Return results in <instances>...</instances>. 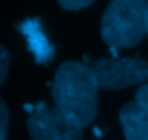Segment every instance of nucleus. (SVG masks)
Returning a JSON list of instances; mask_svg holds the SVG:
<instances>
[{
  "instance_id": "nucleus-8",
  "label": "nucleus",
  "mask_w": 148,
  "mask_h": 140,
  "mask_svg": "<svg viewBox=\"0 0 148 140\" xmlns=\"http://www.w3.org/2000/svg\"><path fill=\"white\" fill-rule=\"evenodd\" d=\"M8 124H9V110L5 101L0 98V140H6Z\"/></svg>"
},
{
  "instance_id": "nucleus-12",
  "label": "nucleus",
  "mask_w": 148,
  "mask_h": 140,
  "mask_svg": "<svg viewBox=\"0 0 148 140\" xmlns=\"http://www.w3.org/2000/svg\"><path fill=\"white\" fill-rule=\"evenodd\" d=\"M95 134H96V136H102V133H100V130H99L97 127H95Z\"/></svg>"
},
{
  "instance_id": "nucleus-5",
  "label": "nucleus",
  "mask_w": 148,
  "mask_h": 140,
  "mask_svg": "<svg viewBox=\"0 0 148 140\" xmlns=\"http://www.w3.org/2000/svg\"><path fill=\"white\" fill-rule=\"evenodd\" d=\"M18 28H19V32L25 35L29 51L34 53L35 61L38 64H48L54 58L55 49H54V45H51V42L45 36L41 28V20L38 18L26 19Z\"/></svg>"
},
{
  "instance_id": "nucleus-3",
  "label": "nucleus",
  "mask_w": 148,
  "mask_h": 140,
  "mask_svg": "<svg viewBox=\"0 0 148 140\" xmlns=\"http://www.w3.org/2000/svg\"><path fill=\"white\" fill-rule=\"evenodd\" d=\"M26 126L32 140H82L83 137V126L77 120L45 103L35 106Z\"/></svg>"
},
{
  "instance_id": "nucleus-1",
  "label": "nucleus",
  "mask_w": 148,
  "mask_h": 140,
  "mask_svg": "<svg viewBox=\"0 0 148 140\" xmlns=\"http://www.w3.org/2000/svg\"><path fill=\"white\" fill-rule=\"evenodd\" d=\"M97 90L92 68L83 62L68 61L61 64L55 72L52 98L55 107L86 127L97 114Z\"/></svg>"
},
{
  "instance_id": "nucleus-10",
  "label": "nucleus",
  "mask_w": 148,
  "mask_h": 140,
  "mask_svg": "<svg viewBox=\"0 0 148 140\" xmlns=\"http://www.w3.org/2000/svg\"><path fill=\"white\" fill-rule=\"evenodd\" d=\"M135 103H138L142 108L148 111V84H144L142 87L138 88L135 94Z\"/></svg>"
},
{
  "instance_id": "nucleus-6",
  "label": "nucleus",
  "mask_w": 148,
  "mask_h": 140,
  "mask_svg": "<svg viewBox=\"0 0 148 140\" xmlns=\"http://www.w3.org/2000/svg\"><path fill=\"white\" fill-rule=\"evenodd\" d=\"M126 140H148V111L138 103H128L119 113Z\"/></svg>"
},
{
  "instance_id": "nucleus-11",
  "label": "nucleus",
  "mask_w": 148,
  "mask_h": 140,
  "mask_svg": "<svg viewBox=\"0 0 148 140\" xmlns=\"http://www.w3.org/2000/svg\"><path fill=\"white\" fill-rule=\"evenodd\" d=\"M145 30L148 33V7H147V15H145Z\"/></svg>"
},
{
  "instance_id": "nucleus-4",
  "label": "nucleus",
  "mask_w": 148,
  "mask_h": 140,
  "mask_svg": "<svg viewBox=\"0 0 148 140\" xmlns=\"http://www.w3.org/2000/svg\"><path fill=\"white\" fill-rule=\"evenodd\" d=\"M99 88L121 90L148 80V64L138 58H103L92 65Z\"/></svg>"
},
{
  "instance_id": "nucleus-2",
  "label": "nucleus",
  "mask_w": 148,
  "mask_h": 140,
  "mask_svg": "<svg viewBox=\"0 0 148 140\" xmlns=\"http://www.w3.org/2000/svg\"><path fill=\"white\" fill-rule=\"evenodd\" d=\"M147 0H112L102 18V38L110 48L138 45L145 30Z\"/></svg>"
},
{
  "instance_id": "nucleus-9",
  "label": "nucleus",
  "mask_w": 148,
  "mask_h": 140,
  "mask_svg": "<svg viewBox=\"0 0 148 140\" xmlns=\"http://www.w3.org/2000/svg\"><path fill=\"white\" fill-rule=\"evenodd\" d=\"M61 7L67 9V10H79V9H84L89 5H92L95 0H57Z\"/></svg>"
},
{
  "instance_id": "nucleus-7",
  "label": "nucleus",
  "mask_w": 148,
  "mask_h": 140,
  "mask_svg": "<svg viewBox=\"0 0 148 140\" xmlns=\"http://www.w3.org/2000/svg\"><path fill=\"white\" fill-rule=\"evenodd\" d=\"M9 65H10V52L8 51V48L0 45V85L6 78Z\"/></svg>"
}]
</instances>
